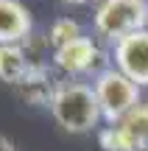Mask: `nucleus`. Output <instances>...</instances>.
I'll return each mask as SVG.
<instances>
[{
    "label": "nucleus",
    "instance_id": "obj_1",
    "mask_svg": "<svg viewBox=\"0 0 148 151\" xmlns=\"http://www.w3.org/2000/svg\"><path fill=\"white\" fill-rule=\"evenodd\" d=\"M48 109L67 134H87V132L98 129V123L104 120L92 81L84 78H59Z\"/></svg>",
    "mask_w": 148,
    "mask_h": 151
},
{
    "label": "nucleus",
    "instance_id": "obj_2",
    "mask_svg": "<svg viewBox=\"0 0 148 151\" xmlns=\"http://www.w3.org/2000/svg\"><path fill=\"white\" fill-rule=\"evenodd\" d=\"M92 28L112 45L148 28V0H101L92 11Z\"/></svg>",
    "mask_w": 148,
    "mask_h": 151
},
{
    "label": "nucleus",
    "instance_id": "obj_3",
    "mask_svg": "<svg viewBox=\"0 0 148 151\" xmlns=\"http://www.w3.org/2000/svg\"><path fill=\"white\" fill-rule=\"evenodd\" d=\"M92 90L98 98L101 115H104L106 123H117L123 120L140 101H143V87L134 84L126 73H120L115 65L101 70L92 78Z\"/></svg>",
    "mask_w": 148,
    "mask_h": 151
},
{
    "label": "nucleus",
    "instance_id": "obj_4",
    "mask_svg": "<svg viewBox=\"0 0 148 151\" xmlns=\"http://www.w3.org/2000/svg\"><path fill=\"white\" fill-rule=\"evenodd\" d=\"M53 65L56 70H61L67 78H81V76H98L101 70H106V53L101 50V45L95 42L92 37H78L73 39L70 45L53 50Z\"/></svg>",
    "mask_w": 148,
    "mask_h": 151
},
{
    "label": "nucleus",
    "instance_id": "obj_5",
    "mask_svg": "<svg viewBox=\"0 0 148 151\" xmlns=\"http://www.w3.org/2000/svg\"><path fill=\"white\" fill-rule=\"evenodd\" d=\"M112 62L134 84L148 87V28L129 34L126 39L112 45Z\"/></svg>",
    "mask_w": 148,
    "mask_h": 151
},
{
    "label": "nucleus",
    "instance_id": "obj_6",
    "mask_svg": "<svg viewBox=\"0 0 148 151\" xmlns=\"http://www.w3.org/2000/svg\"><path fill=\"white\" fill-rule=\"evenodd\" d=\"M34 34V17L22 0H0V45H22Z\"/></svg>",
    "mask_w": 148,
    "mask_h": 151
},
{
    "label": "nucleus",
    "instance_id": "obj_7",
    "mask_svg": "<svg viewBox=\"0 0 148 151\" xmlns=\"http://www.w3.org/2000/svg\"><path fill=\"white\" fill-rule=\"evenodd\" d=\"M53 87H56V78L50 76V67H31V73L17 87V92L31 106H48L50 95H53Z\"/></svg>",
    "mask_w": 148,
    "mask_h": 151
},
{
    "label": "nucleus",
    "instance_id": "obj_8",
    "mask_svg": "<svg viewBox=\"0 0 148 151\" xmlns=\"http://www.w3.org/2000/svg\"><path fill=\"white\" fill-rule=\"evenodd\" d=\"M31 67L34 65L22 45H0V81L20 87L22 78L31 73Z\"/></svg>",
    "mask_w": 148,
    "mask_h": 151
},
{
    "label": "nucleus",
    "instance_id": "obj_9",
    "mask_svg": "<svg viewBox=\"0 0 148 151\" xmlns=\"http://www.w3.org/2000/svg\"><path fill=\"white\" fill-rule=\"evenodd\" d=\"M98 146L104 151H143L140 143L120 123H106L98 129Z\"/></svg>",
    "mask_w": 148,
    "mask_h": 151
},
{
    "label": "nucleus",
    "instance_id": "obj_10",
    "mask_svg": "<svg viewBox=\"0 0 148 151\" xmlns=\"http://www.w3.org/2000/svg\"><path fill=\"white\" fill-rule=\"evenodd\" d=\"M134 140L140 143V148L148 151V101H140L123 120H117Z\"/></svg>",
    "mask_w": 148,
    "mask_h": 151
},
{
    "label": "nucleus",
    "instance_id": "obj_11",
    "mask_svg": "<svg viewBox=\"0 0 148 151\" xmlns=\"http://www.w3.org/2000/svg\"><path fill=\"white\" fill-rule=\"evenodd\" d=\"M48 42H50V48H64V45H70L73 39H78V37H84V31H81V25H78V20H73V17H56L53 22H50V28H48Z\"/></svg>",
    "mask_w": 148,
    "mask_h": 151
},
{
    "label": "nucleus",
    "instance_id": "obj_12",
    "mask_svg": "<svg viewBox=\"0 0 148 151\" xmlns=\"http://www.w3.org/2000/svg\"><path fill=\"white\" fill-rule=\"evenodd\" d=\"M0 151H17L14 140H11V137H6V134H0Z\"/></svg>",
    "mask_w": 148,
    "mask_h": 151
},
{
    "label": "nucleus",
    "instance_id": "obj_13",
    "mask_svg": "<svg viewBox=\"0 0 148 151\" xmlns=\"http://www.w3.org/2000/svg\"><path fill=\"white\" fill-rule=\"evenodd\" d=\"M61 3H70V6H81V3H89V0H61Z\"/></svg>",
    "mask_w": 148,
    "mask_h": 151
}]
</instances>
